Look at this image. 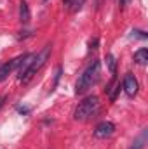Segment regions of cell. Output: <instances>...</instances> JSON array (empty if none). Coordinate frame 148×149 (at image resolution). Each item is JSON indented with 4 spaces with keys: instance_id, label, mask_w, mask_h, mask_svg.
Returning a JSON list of instances; mask_svg holds the SVG:
<instances>
[{
    "instance_id": "7",
    "label": "cell",
    "mask_w": 148,
    "mask_h": 149,
    "mask_svg": "<svg viewBox=\"0 0 148 149\" xmlns=\"http://www.w3.org/2000/svg\"><path fill=\"white\" fill-rule=\"evenodd\" d=\"M30 17H32L30 7H28V3L25 0H21V3H19V19H21V23L23 24H28L30 23Z\"/></svg>"
},
{
    "instance_id": "4",
    "label": "cell",
    "mask_w": 148,
    "mask_h": 149,
    "mask_svg": "<svg viewBox=\"0 0 148 149\" xmlns=\"http://www.w3.org/2000/svg\"><path fill=\"white\" fill-rule=\"evenodd\" d=\"M113 134H115V125L111 121H108V120L99 121L96 125V128H94V137L96 139H108Z\"/></svg>"
},
{
    "instance_id": "11",
    "label": "cell",
    "mask_w": 148,
    "mask_h": 149,
    "mask_svg": "<svg viewBox=\"0 0 148 149\" xmlns=\"http://www.w3.org/2000/svg\"><path fill=\"white\" fill-rule=\"evenodd\" d=\"M84 2H85V0H72V7H70V10H72V12L80 10L82 5H84Z\"/></svg>"
},
{
    "instance_id": "1",
    "label": "cell",
    "mask_w": 148,
    "mask_h": 149,
    "mask_svg": "<svg viewBox=\"0 0 148 149\" xmlns=\"http://www.w3.org/2000/svg\"><path fill=\"white\" fill-rule=\"evenodd\" d=\"M99 73H101V63L99 61H92L84 71L78 76L77 80V85H75V94H85L99 78Z\"/></svg>"
},
{
    "instance_id": "16",
    "label": "cell",
    "mask_w": 148,
    "mask_h": 149,
    "mask_svg": "<svg viewBox=\"0 0 148 149\" xmlns=\"http://www.w3.org/2000/svg\"><path fill=\"white\" fill-rule=\"evenodd\" d=\"M63 5L70 10V7H72V0H63Z\"/></svg>"
},
{
    "instance_id": "18",
    "label": "cell",
    "mask_w": 148,
    "mask_h": 149,
    "mask_svg": "<svg viewBox=\"0 0 148 149\" xmlns=\"http://www.w3.org/2000/svg\"><path fill=\"white\" fill-rule=\"evenodd\" d=\"M44 2H47V0H44Z\"/></svg>"
},
{
    "instance_id": "3",
    "label": "cell",
    "mask_w": 148,
    "mask_h": 149,
    "mask_svg": "<svg viewBox=\"0 0 148 149\" xmlns=\"http://www.w3.org/2000/svg\"><path fill=\"white\" fill-rule=\"evenodd\" d=\"M98 108H99V99H98V95H87L82 102H78L73 118L77 121H85V120H89L94 113L98 111Z\"/></svg>"
},
{
    "instance_id": "5",
    "label": "cell",
    "mask_w": 148,
    "mask_h": 149,
    "mask_svg": "<svg viewBox=\"0 0 148 149\" xmlns=\"http://www.w3.org/2000/svg\"><path fill=\"white\" fill-rule=\"evenodd\" d=\"M122 88L125 90V94H127L129 97H134V95L138 94V90H140V83H138L136 76H134L132 73H127L125 76H124Z\"/></svg>"
},
{
    "instance_id": "13",
    "label": "cell",
    "mask_w": 148,
    "mask_h": 149,
    "mask_svg": "<svg viewBox=\"0 0 148 149\" xmlns=\"http://www.w3.org/2000/svg\"><path fill=\"white\" fill-rule=\"evenodd\" d=\"M59 76H61V66L56 70V76H54V87L58 85V81H59Z\"/></svg>"
},
{
    "instance_id": "2",
    "label": "cell",
    "mask_w": 148,
    "mask_h": 149,
    "mask_svg": "<svg viewBox=\"0 0 148 149\" xmlns=\"http://www.w3.org/2000/svg\"><path fill=\"white\" fill-rule=\"evenodd\" d=\"M49 56H51V45H45L44 49H42V52H38L33 56V59H32V63H30V66L26 68V71L19 76V81H23V83H28L35 74L40 71V68L45 64V61L49 59Z\"/></svg>"
},
{
    "instance_id": "14",
    "label": "cell",
    "mask_w": 148,
    "mask_h": 149,
    "mask_svg": "<svg viewBox=\"0 0 148 149\" xmlns=\"http://www.w3.org/2000/svg\"><path fill=\"white\" fill-rule=\"evenodd\" d=\"M18 111L21 113V114H28V113H30V109H28V108H21V106H19V108H18Z\"/></svg>"
},
{
    "instance_id": "6",
    "label": "cell",
    "mask_w": 148,
    "mask_h": 149,
    "mask_svg": "<svg viewBox=\"0 0 148 149\" xmlns=\"http://www.w3.org/2000/svg\"><path fill=\"white\" fill-rule=\"evenodd\" d=\"M26 57V54H23V56H18L16 59H12V61H9V63H5V64H2L0 66V81H4L9 74L12 73L16 68H19V64L23 63V59Z\"/></svg>"
},
{
    "instance_id": "10",
    "label": "cell",
    "mask_w": 148,
    "mask_h": 149,
    "mask_svg": "<svg viewBox=\"0 0 148 149\" xmlns=\"http://www.w3.org/2000/svg\"><path fill=\"white\" fill-rule=\"evenodd\" d=\"M106 64H108V68H110V73L111 74L117 73V61H115V57H113L111 54L106 56Z\"/></svg>"
},
{
    "instance_id": "12",
    "label": "cell",
    "mask_w": 148,
    "mask_h": 149,
    "mask_svg": "<svg viewBox=\"0 0 148 149\" xmlns=\"http://www.w3.org/2000/svg\"><path fill=\"white\" fill-rule=\"evenodd\" d=\"M132 37H138V38H143V40H147V33L145 31H141V30H132Z\"/></svg>"
},
{
    "instance_id": "17",
    "label": "cell",
    "mask_w": 148,
    "mask_h": 149,
    "mask_svg": "<svg viewBox=\"0 0 148 149\" xmlns=\"http://www.w3.org/2000/svg\"><path fill=\"white\" fill-rule=\"evenodd\" d=\"M118 2H120V7H124V5L127 3V0H118Z\"/></svg>"
},
{
    "instance_id": "8",
    "label": "cell",
    "mask_w": 148,
    "mask_h": 149,
    "mask_svg": "<svg viewBox=\"0 0 148 149\" xmlns=\"http://www.w3.org/2000/svg\"><path fill=\"white\" fill-rule=\"evenodd\" d=\"M134 63L140 64V66H145L148 63V49H140L138 52H134Z\"/></svg>"
},
{
    "instance_id": "15",
    "label": "cell",
    "mask_w": 148,
    "mask_h": 149,
    "mask_svg": "<svg viewBox=\"0 0 148 149\" xmlns=\"http://www.w3.org/2000/svg\"><path fill=\"white\" fill-rule=\"evenodd\" d=\"M5 101H7V95H0V109L4 108V104H5Z\"/></svg>"
},
{
    "instance_id": "9",
    "label": "cell",
    "mask_w": 148,
    "mask_h": 149,
    "mask_svg": "<svg viewBox=\"0 0 148 149\" xmlns=\"http://www.w3.org/2000/svg\"><path fill=\"white\" fill-rule=\"evenodd\" d=\"M147 134H148L147 130H143V134H141L134 142H132L131 149H143V148H145V144H147Z\"/></svg>"
}]
</instances>
